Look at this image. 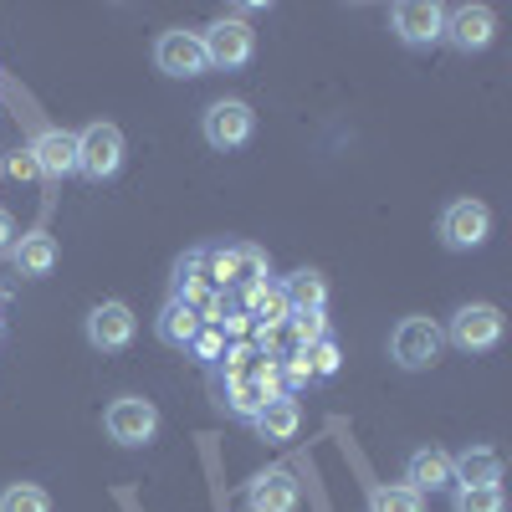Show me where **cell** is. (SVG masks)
Segmentation results:
<instances>
[{
  "label": "cell",
  "instance_id": "1",
  "mask_svg": "<svg viewBox=\"0 0 512 512\" xmlns=\"http://www.w3.org/2000/svg\"><path fill=\"white\" fill-rule=\"evenodd\" d=\"M446 354V333H441V323L436 318H425V313H410V318H400L395 328H390V359L400 364V369H431L436 359Z\"/></svg>",
  "mask_w": 512,
  "mask_h": 512
},
{
  "label": "cell",
  "instance_id": "2",
  "mask_svg": "<svg viewBox=\"0 0 512 512\" xmlns=\"http://www.w3.org/2000/svg\"><path fill=\"white\" fill-rule=\"evenodd\" d=\"M118 169H123V128L108 123V118L88 123V128L77 134V175L93 180V185H103V180L118 175Z\"/></svg>",
  "mask_w": 512,
  "mask_h": 512
},
{
  "label": "cell",
  "instance_id": "3",
  "mask_svg": "<svg viewBox=\"0 0 512 512\" xmlns=\"http://www.w3.org/2000/svg\"><path fill=\"white\" fill-rule=\"evenodd\" d=\"M103 431H108V441L139 451V446H149L159 436V405L144 400V395H118L103 410Z\"/></svg>",
  "mask_w": 512,
  "mask_h": 512
},
{
  "label": "cell",
  "instance_id": "4",
  "mask_svg": "<svg viewBox=\"0 0 512 512\" xmlns=\"http://www.w3.org/2000/svg\"><path fill=\"white\" fill-rule=\"evenodd\" d=\"M441 333H446V344L461 349V354H487V349L502 344V308H492V303H461Z\"/></svg>",
  "mask_w": 512,
  "mask_h": 512
},
{
  "label": "cell",
  "instance_id": "5",
  "mask_svg": "<svg viewBox=\"0 0 512 512\" xmlns=\"http://www.w3.org/2000/svg\"><path fill=\"white\" fill-rule=\"evenodd\" d=\"M441 246L446 251H477V246H487V236H492V210L482 205V200H451L446 210H441Z\"/></svg>",
  "mask_w": 512,
  "mask_h": 512
},
{
  "label": "cell",
  "instance_id": "6",
  "mask_svg": "<svg viewBox=\"0 0 512 512\" xmlns=\"http://www.w3.org/2000/svg\"><path fill=\"white\" fill-rule=\"evenodd\" d=\"M200 134H205L210 149H221V154H226V149H241V144H251V134H256V113H251V103H241V98H221V103L205 108Z\"/></svg>",
  "mask_w": 512,
  "mask_h": 512
},
{
  "label": "cell",
  "instance_id": "7",
  "mask_svg": "<svg viewBox=\"0 0 512 512\" xmlns=\"http://www.w3.org/2000/svg\"><path fill=\"white\" fill-rule=\"evenodd\" d=\"M200 41H205V62H210V67H221V72L246 67L251 52H256V31H251L241 16H221L216 26H205V31H200Z\"/></svg>",
  "mask_w": 512,
  "mask_h": 512
},
{
  "label": "cell",
  "instance_id": "8",
  "mask_svg": "<svg viewBox=\"0 0 512 512\" xmlns=\"http://www.w3.org/2000/svg\"><path fill=\"white\" fill-rule=\"evenodd\" d=\"M390 31L415 52L436 47L441 31H446V6H436V0H395L390 6Z\"/></svg>",
  "mask_w": 512,
  "mask_h": 512
},
{
  "label": "cell",
  "instance_id": "9",
  "mask_svg": "<svg viewBox=\"0 0 512 512\" xmlns=\"http://www.w3.org/2000/svg\"><path fill=\"white\" fill-rule=\"evenodd\" d=\"M82 333H88V344L98 354H123L128 344H134V333H139V318L128 303H118V297H108V303H98L88 313V323H82Z\"/></svg>",
  "mask_w": 512,
  "mask_h": 512
},
{
  "label": "cell",
  "instance_id": "10",
  "mask_svg": "<svg viewBox=\"0 0 512 512\" xmlns=\"http://www.w3.org/2000/svg\"><path fill=\"white\" fill-rule=\"evenodd\" d=\"M492 36H497V11H492V6H451V11H446L441 41H446V47H456L461 57L487 52Z\"/></svg>",
  "mask_w": 512,
  "mask_h": 512
},
{
  "label": "cell",
  "instance_id": "11",
  "mask_svg": "<svg viewBox=\"0 0 512 512\" xmlns=\"http://www.w3.org/2000/svg\"><path fill=\"white\" fill-rule=\"evenodd\" d=\"M154 67H159L164 77H200V72L210 67L200 31H185V26L159 31V41H154Z\"/></svg>",
  "mask_w": 512,
  "mask_h": 512
},
{
  "label": "cell",
  "instance_id": "12",
  "mask_svg": "<svg viewBox=\"0 0 512 512\" xmlns=\"http://www.w3.org/2000/svg\"><path fill=\"white\" fill-rule=\"evenodd\" d=\"M31 159H36L41 180L62 185L67 175H77V134H67V128H41L31 139Z\"/></svg>",
  "mask_w": 512,
  "mask_h": 512
},
{
  "label": "cell",
  "instance_id": "13",
  "mask_svg": "<svg viewBox=\"0 0 512 512\" xmlns=\"http://www.w3.org/2000/svg\"><path fill=\"white\" fill-rule=\"evenodd\" d=\"M297 502H303V487H297V477L287 466H267V472L251 477V487H246L251 512H297Z\"/></svg>",
  "mask_w": 512,
  "mask_h": 512
},
{
  "label": "cell",
  "instance_id": "14",
  "mask_svg": "<svg viewBox=\"0 0 512 512\" xmlns=\"http://www.w3.org/2000/svg\"><path fill=\"white\" fill-rule=\"evenodd\" d=\"M277 395H282V384H277V364H272L267 374H256V379H231L226 384V410L236 420H256V415H262V405L277 400Z\"/></svg>",
  "mask_w": 512,
  "mask_h": 512
},
{
  "label": "cell",
  "instance_id": "15",
  "mask_svg": "<svg viewBox=\"0 0 512 512\" xmlns=\"http://www.w3.org/2000/svg\"><path fill=\"white\" fill-rule=\"evenodd\" d=\"M405 487L410 492H451L456 487V477H451V456L446 451H436V446H425V451H410V461H405Z\"/></svg>",
  "mask_w": 512,
  "mask_h": 512
},
{
  "label": "cell",
  "instance_id": "16",
  "mask_svg": "<svg viewBox=\"0 0 512 512\" xmlns=\"http://www.w3.org/2000/svg\"><path fill=\"white\" fill-rule=\"evenodd\" d=\"M200 313L190 308V303H180V297H169L164 303V313H159V323H154V333H159V344L164 349H180V354H190V344L200 338Z\"/></svg>",
  "mask_w": 512,
  "mask_h": 512
},
{
  "label": "cell",
  "instance_id": "17",
  "mask_svg": "<svg viewBox=\"0 0 512 512\" xmlns=\"http://www.w3.org/2000/svg\"><path fill=\"white\" fill-rule=\"evenodd\" d=\"M451 477H456V487H492V482H502V456L492 446H466L451 456Z\"/></svg>",
  "mask_w": 512,
  "mask_h": 512
},
{
  "label": "cell",
  "instance_id": "18",
  "mask_svg": "<svg viewBox=\"0 0 512 512\" xmlns=\"http://www.w3.org/2000/svg\"><path fill=\"white\" fill-rule=\"evenodd\" d=\"M277 292H282L287 313H323V308H328V282H323V272H313V267H297Z\"/></svg>",
  "mask_w": 512,
  "mask_h": 512
},
{
  "label": "cell",
  "instance_id": "19",
  "mask_svg": "<svg viewBox=\"0 0 512 512\" xmlns=\"http://www.w3.org/2000/svg\"><path fill=\"white\" fill-rule=\"evenodd\" d=\"M251 425H256L262 441H292L297 431H303V405H297L292 395H277V400L262 405V415H256Z\"/></svg>",
  "mask_w": 512,
  "mask_h": 512
},
{
  "label": "cell",
  "instance_id": "20",
  "mask_svg": "<svg viewBox=\"0 0 512 512\" xmlns=\"http://www.w3.org/2000/svg\"><path fill=\"white\" fill-rule=\"evenodd\" d=\"M11 256H16L21 277H47L57 267V236L52 231H26V236H16Z\"/></svg>",
  "mask_w": 512,
  "mask_h": 512
},
{
  "label": "cell",
  "instance_id": "21",
  "mask_svg": "<svg viewBox=\"0 0 512 512\" xmlns=\"http://www.w3.org/2000/svg\"><path fill=\"white\" fill-rule=\"evenodd\" d=\"M369 512H425V497L410 492L405 482H379L369 487Z\"/></svg>",
  "mask_w": 512,
  "mask_h": 512
},
{
  "label": "cell",
  "instance_id": "22",
  "mask_svg": "<svg viewBox=\"0 0 512 512\" xmlns=\"http://www.w3.org/2000/svg\"><path fill=\"white\" fill-rule=\"evenodd\" d=\"M451 512H507L502 482L492 487H451Z\"/></svg>",
  "mask_w": 512,
  "mask_h": 512
},
{
  "label": "cell",
  "instance_id": "23",
  "mask_svg": "<svg viewBox=\"0 0 512 512\" xmlns=\"http://www.w3.org/2000/svg\"><path fill=\"white\" fill-rule=\"evenodd\" d=\"M0 512H52V497L36 482H11L0 492Z\"/></svg>",
  "mask_w": 512,
  "mask_h": 512
},
{
  "label": "cell",
  "instance_id": "24",
  "mask_svg": "<svg viewBox=\"0 0 512 512\" xmlns=\"http://www.w3.org/2000/svg\"><path fill=\"white\" fill-rule=\"evenodd\" d=\"M303 359H308V369H313L318 379H333V374H338V364H344V354H338L333 338H318L313 349H303Z\"/></svg>",
  "mask_w": 512,
  "mask_h": 512
},
{
  "label": "cell",
  "instance_id": "25",
  "mask_svg": "<svg viewBox=\"0 0 512 512\" xmlns=\"http://www.w3.org/2000/svg\"><path fill=\"white\" fill-rule=\"evenodd\" d=\"M287 328H292V338H297L303 349H313L318 338H328V323H323V313H292V318H287Z\"/></svg>",
  "mask_w": 512,
  "mask_h": 512
},
{
  "label": "cell",
  "instance_id": "26",
  "mask_svg": "<svg viewBox=\"0 0 512 512\" xmlns=\"http://www.w3.org/2000/svg\"><path fill=\"white\" fill-rule=\"evenodd\" d=\"M190 354H195L200 364H216V359L226 354V333L205 323V328H200V338H195V344H190Z\"/></svg>",
  "mask_w": 512,
  "mask_h": 512
},
{
  "label": "cell",
  "instance_id": "27",
  "mask_svg": "<svg viewBox=\"0 0 512 512\" xmlns=\"http://www.w3.org/2000/svg\"><path fill=\"white\" fill-rule=\"evenodd\" d=\"M0 169H6L11 180H41V175H36V159H31V149H16V154H0Z\"/></svg>",
  "mask_w": 512,
  "mask_h": 512
},
{
  "label": "cell",
  "instance_id": "28",
  "mask_svg": "<svg viewBox=\"0 0 512 512\" xmlns=\"http://www.w3.org/2000/svg\"><path fill=\"white\" fill-rule=\"evenodd\" d=\"M11 246H16V216L0 210V251H11Z\"/></svg>",
  "mask_w": 512,
  "mask_h": 512
},
{
  "label": "cell",
  "instance_id": "29",
  "mask_svg": "<svg viewBox=\"0 0 512 512\" xmlns=\"http://www.w3.org/2000/svg\"><path fill=\"white\" fill-rule=\"evenodd\" d=\"M287 379H292V384H303V379H313V369H308V359H303V354H297V359L287 364Z\"/></svg>",
  "mask_w": 512,
  "mask_h": 512
},
{
  "label": "cell",
  "instance_id": "30",
  "mask_svg": "<svg viewBox=\"0 0 512 512\" xmlns=\"http://www.w3.org/2000/svg\"><path fill=\"white\" fill-rule=\"evenodd\" d=\"M0 175H6V169H0Z\"/></svg>",
  "mask_w": 512,
  "mask_h": 512
}]
</instances>
